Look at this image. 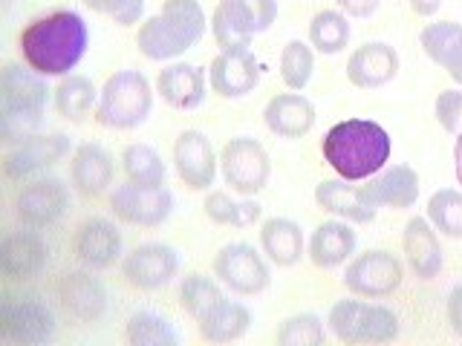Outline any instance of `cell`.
<instances>
[{"mask_svg": "<svg viewBox=\"0 0 462 346\" xmlns=\"http://www.w3.org/2000/svg\"><path fill=\"white\" fill-rule=\"evenodd\" d=\"M180 274V251L168 242H142L122 257V278L136 292H159Z\"/></svg>", "mask_w": 462, "mask_h": 346, "instance_id": "14", "label": "cell"}, {"mask_svg": "<svg viewBox=\"0 0 462 346\" xmlns=\"http://www.w3.org/2000/svg\"><path fill=\"white\" fill-rule=\"evenodd\" d=\"M402 280H404L402 260L393 251H384V249H370L365 254L353 257L341 278L346 292H353L356 297H370V300H382L399 292Z\"/></svg>", "mask_w": 462, "mask_h": 346, "instance_id": "11", "label": "cell"}, {"mask_svg": "<svg viewBox=\"0 0 462 346\" xmlns=\"http://www.w3.org/2000/svg\"><path fill=\"white\" fill-rule=\"evenodd\" d=\"M223 297H226L223 283L208 278V274L191 271V274H185L182 283H180V306L185 314L194 317V323L202 314H208Z\"/></svg>", "mask_w": 462, "mask_h": 346, "instance_id": "36", "label": "cell"}, {"mask_svg": "<svg viewBox=\"0 0 462 346\" xmlns=\"http://www.w3.org/2000/svg\"><path fill=\"white\" fill-rule=\"evenodd\" d=\"M122 170L127 182L134 185H142V187H162L168 185V165L165 159L159 156L156 148H151V144L144 141H134L127 144V148L122 150Z\"/></svg>", "mask_w": 462, "mask_h": 346, "instance_id": "32", "label": "cell"}, {"mask_svg": "<svg viewBox=\"0 0 462 346\" xmlns=\"http://www.w3.org/2000/svg\"><path fill=\"white\" fill-rule=\"evenodd\" d=\"M448 76H451L457 84H462V58H459V61H457V67L451 69V72H448Z\"/></svg>", "mask_w": 462, "mask_h": 346, "instance_id": "47", "label": "cell"}, {"mask_svg": "<svg viewBox=\"0 0 462 346\" xmlns=\"http://www.w3.org/2000/svg\"><path fill=\"white\" fill-rule=\"evenodd\" d=\"M252 326V312L243 306V303L231 300L228 295L217 303V306L202 314L197 321L199 329V338L208 341V343H231V341H240L245 332Z\"/></svg>", "mask_w": 462, "mask_h": 346, "instance_id": "30", "label": "cell"}, {"mask_svg": "<svg viewBox=\"0 0 462 346\" xmlns=\"http://www.w3.org/2000/svg\"><path fill=\"white\" fill-rule=\"evenodd\" d=\"M274 338H278L281 346H318L327 341V329L318 314L300 312V314L286 317Z\"/></svg>", "mask_w": 462, "mask_h": 346, "instance_id": "40", "label": "cell"}, {"mask_svg": "<svg viewBox=\"0 0 462 346\" xmlns=\"http://www.w3.org/2000/svg\"><path fill=\"white\" fill-rule=\"evenodd\" d=\"M260 249L272 266H295L303 257V228L289 216H272L260 225Z\"/></svg>", "mask_w": 462, "mask_h": 346, "instance_id": "29", "label": "cell"}, {"mask_svg": "<svg viewBox=\"0 0 462 346\" xmlns=\"http://www.w3.org/2000/svg\"><path fill=\"white\" fill-rule=\"evenodd\" d=\"M428 220L445 237H462V191L454 187H439L428 199Z\"/></svg>", "mask_w": 462, "mask_h": 346, "instance_id": "38", "label": "cell"}, {"mask_svg": "<svg viewBox=\"0 0 462 346\" xmlns=\"http://www.w3.org/2000/svg\"><path fill=\"white\" fill-rule=\"evenodd\" d=\"M448 321H451V329L462 338V283H457L448 295Z\"/></svg>", "mask_w": 462, "mask_h": 346, "instance_id": "44", "label": "cell"}, {"mask_svg": "<svg viewBox=\"0 0 462 346\" xmlns=\"http://www.w3.org/2000/svg\"><path fill=\"white\" fill-rule=\"evenodd\" d=\"M358 237L346 220H327L310 237V260L318 269H338L356 254Z\"/></svg>", "mask_w": 462, "mask_h": 346, "instance_id": "28", "label": "cell"}, {"mask_svg": "<svg viewBox=\"0 0 462 346\" xmlns=\"http://www.w3.org/2000/svg\"><path fill=\"white\" fill-rule=\"evenodd\" d=\"M220 173L231 191L240 196H254L269 185L272 159L269 150L252 136H235L220 150Z\"/></svg>", "mask_w": 462, "mask_h": 346, "instance_id": "9", "label": "cell"}, {"mask_svg": "<svg viewBox=\"0 0 462 346\" xmlns=\"http://www.w3.org/2000/svg\"><path fill=\"white\" fill-rule=\"evenodd\" d=\"M202 211H206V216L217 225L249 228L260 220L263 205H260V202H252V199H235L226 191H208Z\"/></svg>", "mask_w": 462, "mask_h": 346, "instance_id": "34", "label": "cell"}, {"mask_svg": "<svg viewBox=\"0 0 462 346\" xmlns=\"http://www.w3.org/2000/svg\"><path fill=\"white\" fill-rule=\"evenodd\" d=\"M55 297L61 303V309L81 323H96L107 312V286L96 278L93 269H76L64 271L55 283Z\"/></svg>", "mask_w": 462, "mask_h": 346, "instance_id": "16", "label": "cell"}, {"mask_svg": "<svg viewBox=\"0 0 462 346\" xmlns=\"http://www.w3.org/2000/svg\"><path fill=\"white\" fill-rule=\"evenodd\" d=\"M425 55L433 64H439L445 72H451L457 61L462 58V23L457 21H439V23H428L419 35Z\"/></svg>", "mask_w": 462, "mask_h": 346, "instance_id": "33", "label": "cell"}, {"mask_svg": "<svg viewBox=\"0 0 462 346\" xmlns=\"http://www.w3.org/2000/svg\"><path fill=\"white\" fill-rule=\"evenodd\" d=\"M116 179L113 153L98 141H84L72 150L69 182L81 196H101Z\"/></svg>", "mask_w": 462, "mask_h": 346, "instance_id": "22", "label": "cell"}, {"mask_svg": "<svg viewBox=\"0 0 462 346\" xmlns=\"http://www.w3.org/2000/svg\"><path fill=\"white\" fill-rule=\"evenodd\" d=\"M125 338L134 346H177L180 332L173 329V323L168 321V317L156 314L151 309H139L127 317Z\"/></svg>", "mask_w": 462, "mask_h": 346, "instance_id": "35", "label": "cell"}, {"mask_svg": "<svg viewBox=\"0 0 462 346\" xmlns=\"http://www.w3.org/2000/svg\"><path fill=\"white\" fill-rule=\"evenodd\" d=\"M365 191L375 208H413L419 199V173L411 165H393L382 168L370 182L365 185Z\"/></svg>", "mask_w": 462, "mask_h": 346, "instance_id": "27", "label": "cell"}, {"mask_svg": "<svg viewBox=\"0 0 462 346\" xmlns=\"http://www.w3.org/2000/svg\"><path fill=\"white\" fill-rule=\"evenodd\" d=\"M411 9L416 14H422V18H430V14H437L439 6H442V0H408Z\"/></svg>", "mask_w": 462, "mask_h": 346, "instance_id": "45", "label": "cell"}, {"mask_svg": "<svg viewBox=\"0 0 462 346\" xmlns=\"http://www.w3.org/2000/svg\"><path fill=\"white\" fill-rule=\"evenodd\" d=\"M84 6L105 14L119 26H134L144 14V0H84Z\"/></svg>", "mask_w": 462, "mask_h": 346, "instance_id": "41", "label": "cell"}, {"mask_svg": "<svg viewBox=\"0 0 462 346\" xmlns=\"http://www.w3.org/2000/svg\"><path fill=\"white\" fill-rule=\"evenodd\" d=\"M393 141L390 133L370 119H346L327 130L321 139L324 162L346 182H361L375 177L390 162Z\"/></svg>", "mask_w": 462, "mask_h": 346, "instance_id": "2", "label": "cell"}, {"mask_svg": "<svg viewBox=\"0 0 462 346\" xmlns=\"http://www.w3.org/2000/svg\"><path fill=\"white\" fill-rule=\"evenodd\" d=\"M55 312L38 292H4L0 300V341L41 346L55 338Z\"/></svg>", "mask_w": 462, "mask_h": 346, "instance_id": "7", "label": "cell"}, {"mask_svg": "<svg viewBox=\"0 0 462 346\" xmlns=\"http://www.w3.org/2000/svg\"><path fill=\"white\" fill-rule=\"evenodd\" d=\"M153 110V86L139 69H119L98 90L96 122L107 130H134Z\"/></svg>", "mask_w": 462, "mask_h": 346, "instance_id": "5", "label": "cell"}, {"mask_svg": "<svg viewBox=\"0 0 462 346\" xmlns=\"http://www.w3.org/2000/svg\"><path fill=\"white\" fill-rule=\"evenodd\" d=\"M315 202L318 208L329 211L332 216H338V220H346V223H356V225H367L375 220V214L379 208L373 205L365 185H350L346 179H324L315 185Z\"/></svg>", "mask_w": 462, "mask_h": 346, "instance_id": "24", "label": "cell"}, {"mask_svg": "<svg viewBox=\"0 0 462 346\" xmlns=\"http://www.w3.org/2000/svg\"><path fill=\"white\" fill-rule=\"evenodd\" d=\"M50 266V245L38 234V228L23 225L12 231L0 245V271L12 283H32Z\"/></svg>", "mask_w": 462, "mask_h": 346, "instance_id": "18", "label": "cell"}, {"mask_svg": "<svg viewBox=\"0 0 462 346\" xmlns=\"http://www.w3.org/2000/svg\"><path fill=\"white\" fill-rule=\"evenodd\" d=\"M90 43V29L79 12L55 9L29 21L18 38V50L26 67L43 78H64L81 64Z\"/></svg>", "mask_w": 462, "mask_h": 346, "instance_id": "1", "label": "cell"}, {"mask_svg": "<svg viewBox=\"0 0 462 346\" xmlns=\"http://www.w3.org/2000/svg\"><path fill=\"white\" fill-rule=\"evenodd\" d=\"M310 43L321 55H338L350 43V21L338 9H321L310 23Z\"/></svg>", "mask_w": 462, "mask_h": 346, "instance_id": "37", "label": "cell"}, {"mask_svg": "<svg viewBox=\"0 0 462 346\" xmlns=\"http://www.w3.org/2000/svg\"><path fill=\"white\" fill-rule=\"evenodd\" d=\"M402 249L419 280H433L442 271V245L428 216H411L402 234Z\"/></svg>", "mask_w": 462, "mask_h": 346, "instance_id": "26", "label": "cell"}, {"mask_svg": "<svg viewBox=\"0 0 462 346\" xmlns=\"http://www.w3.org/2000/svg\"><path fill=\"white\" fill-rule=\"evenodd\" d=\"M214 278L228 292L254 297L269 288L272 269L266 263V254H260L252 242H228L214 257Z\"/></svg>", "mask_w": 462, "mask_h": 346, "instance_id": "10", "label": "cell"}, {"mask_svg": "<svg viewBox=\"0 0 462 346\" xmlns=\"http://www.w3.org/2000/svg\"><path fill=\"white\" fill-rule=\"evenodd\" d=\"M336 4L346 18H370L382 6V0H336Z\"/></svg>", "mask_w": 462, "mask_h": 346, "instance_id": "43", "label": "cell"}, {"mask_svg": "<svg viewBox=\"0 0 462 346\" xmlns=\"http://www.w3.org/2000/svg\"><path fill=\"white\" fill-rule=\"evenodd\" d=\"M399 76V52L387 41H367L346 58V78L358 90H379Z\"/></svg>", "mask_w": 462, "mask_h": 346, "instance_id": "21", "label": "cell"}, {"mask_svg": "<svg viewBox=\"0 0 462 346\" xmlns=\"http://www.w3.org/2000/svg\"><path fill=\"white\" fill-rule=\"evenodd\" d=\"M156 93L162 96V101L171 105L173 110H197L208 96L206 69L197 64L173 61L159 69Z\"/></svg>", "mask_w": 462, "mask_h": 346, "instance_id": "23", "label": "cell"}, {"mask_svg": "<svg viewBox=\"0 0 462 346\" xmlns=\"http://www.w3.org/2000/svg\"><path fill=\"white\" fill-rule=\"evenodd\" d=\"M433 113H437V122L445 133H459L462 130V90H442L437 96V105H433Z\"/></svg>", "mask_w": 462, "mask_h": 346, "instance_id": "42", "label": "cell"}, {"mask_svg": "<svg viewBox=\"0 0 462 346\" xmlns=\"http://www.w3.org/2000/svg\"><path fill=\"white\" fill-rule=\"evenodd\" d=\"M69 153H72V139L67 133H32L6 150L4 173L9 182H29L47 168L58 165Z\"/></svg>", "mask_w": 462, "mask_h": 346, "instance_id": "15", "label": "cell"}, {"mask_svg": "<svg viewBox=\"0 0 462 346\" xmlns=\"http://www.w3.org/2000/svg\"><path fill=\"white\" fill-rule=\"evenodd\" d=\"M315 105L300 93H278L266 101L263 122L274 136L281 139H300L315 127Z\"/></svg>", "mask_w": 462, "mask_h": 346, "instance_id": "25", "label": "cell"}, {"mask_svg": "<svg viewBox=\"0 0 462 346\" xmlns=\"http://www.w3.org/2000/svg\"><path fill=\"white\" fill-rule=\"evenodd\" d=\"M329 332L344 343H390L399 338L402 321L384 303L336 300L327 314Z\"/></svg>", "mask_w": 462, "mask_h": 346, "instance_id": "6", "label": "cell"}, {"mask_svg": "<svg viewBox=\"0 0 462 346\" xmlns=\"http://www.w3.org/2000/svg\"><path fill=\"white\" fill-rule=\"evenodd\" d=\"M52 90L47 78L23 64H6L0 69V136L6 144H18L35 133Z\"/></svg>", "mask_w": 462, "mask_h": 346, "instance_id": "4", "label": "cell"}, {"mask_svg": "<svg viewBox=\"0 0 462 346\" xmlns=\"http://www.w3.org/2000/svg\"><path fill=\"white\" fill-rule=\"evenodd\" d=\"M454 165H457V179L462 185V130L457 133V144H454Z\"/></svg>", "mask_w": 462, "mask_h": 346, "instance_id": "46", "label": "cell"}, {"mask_svg": "<svg viewBox=\"0 0 462 346\" xmlns=\"http://www.w3.org/2000/svg\"><path fill=\"white\" fill-rule=\"evenodd\" d=\"M208 84L220 98H243L260 84V61L249 47L220 50L208 64Z\"/></svg>", "mask_w": 462, "mask_h": 346, "instance_id": "20", "label": "cell"}, {"mask_svg": "<svg viewBox=\"0 0 462 346\" xmlns=\"http://www.w3.org/2000/svg\"><path fill=\"white\" fill-rule=\"evenodd\" d=\"M110 211L119 223L134 228H159L173 214L171 187H142L134 182L119 185L110 194Z\"/></svg>", "mask_w": 462, "mask_h": 346, "instance_id": "13", "label": "cell"}, {"mask_svg": "<svg viewBox=\"0 0 462 346\" xmlns=\"http://www.w3.org/2000/svg\"><path fill=\"white\" fill-rule=\"evenodd\" d=\"M312 72H315V55L312 47L303 41H289L283 52H281V78L289 90L300 93L303 86L312 81Z\"/></svg>", "mask_w": 462, "mask_h": 346, "instance_id": "39", "label": "cell"}, {"mask_svg": "<svg viewBox=\"0 0 462 346\" xmlns=\"http://www.w3.org/2000/svg\"><path fill=\"white\" fill-rule=\"evenodd\" d=\"M72 205L69 187L58 177H38L23 182L14 194V216L29 228H52L67 216Z\"/></svg>", "mask_w": 462, "mask_h": 346, "instance_id": "12", "label": "cell"}, {"mask_svg": "<svg viewBox=\"0 0 462 346\" xmlns=\"http://www.w3.org/2000/svg\"><path fill=\"white\" fill-rule=\"evenodd\" d=\"M208 32L206 9L199 0H165L162 12L139 26L136 47L148 61H173L194 50Z\"/></svg>", "mask_w": 462, "mask_h": 346, "instance_id": "3", "label": "cell"}, {"mask_svg": "<svg viewBox=\"0 0 462 346\" xmlns=\"http://www.w3.org/2000/svg\"><path fill=\"white\" fill-rule=\"evenodd\" d=\"M52 105H55V113L61 115V119L84 122L87 115H90V110L98 105V90L87 76L69 72V76H64L52 90Z\"/></svg>", "mask_w": 462, "mask_h": 346, "instance_id": "31", "label": "cell"}, {"mask_svg": "<svg viewBox=\"0 0 462 346\" xmlns=\"http://www.w3.org/2000/svg\"><path fill=\"white\" fill-rule=\"evenodd\" d=\"M173 168L191 191H208L217 179L220 156L214 153L211 139L202 130H182L173 141Z\"/></svg>", "mask_w": 462, "mask_h": 346, "instance_id": "19", "label": "cell"}, {"mask_svg": "<svg viewBox=\"0 0 462 346\" xmlns=\"http://www.w3.org/2000/svg\"><path fill=\"white\" fill-rule=\"evenodd\" d=\"M278 21V0H220L211 14V35L220 50L252 47Z\"/></svg>", "mask_w": 462, "mask_h": 346, "instance_id": "8", "label": "cell"}, {"mask_svg": "<svg viewBox=\"0 0 462 346\" xmlns=\"http://www.w3.org/2000/svg\"><path fill=\"white\" fill-rule=\"evenodd\" d=\"M72 254L81 266L93 271L113 269L125 257L122 231L107 216H87L72 234Z\"/></svg>", "mask_w": 462, "mask_h": 346, "instance_id": "17", "label": "cell"}]
</instances>
